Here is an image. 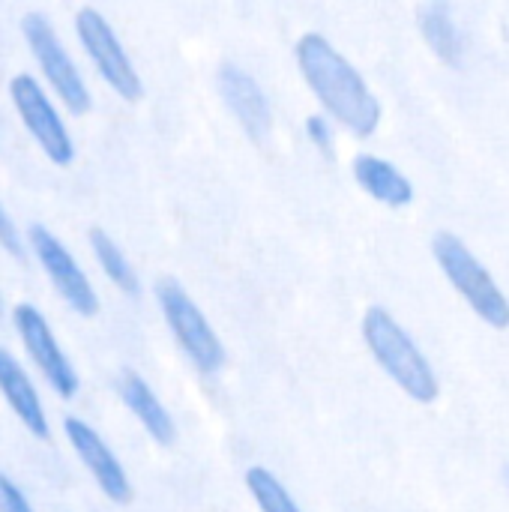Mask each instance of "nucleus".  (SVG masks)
<instances>
[{
	"label": "nucleus",
	"instance_id": "21",
	"mask_svg": "<svg viewBox=\"0 0 509 512\" xmlns=\"http://www.w3.org/2000/svg\"><path fill=\"white\" fill-rule=\"evenodd\" d=\"M504 483H507V489H509V465L504 468Z\"/></svg>",
	"mask_w": 509,
	"mask_h": 512
},
{
	"label": "nucleus",
	"instance_id": "3",
	"mask_svg": "<svg viewBox=\"0 0 509 512\" xmlns=\"http://www.w3.org/2000/svg\"><path fill=\"white\" fill-rule=\"evenodd\" d=\"M435 261L444 270V276L453 282V288L462 294V300L492 327H509V300L495 282V276L486 270V264L456 237V234H438L435 243Z\"/></svg>",
	"mask_w": 509,
	"mask_h": 512
},
{
	"label": "nucleus",
	"instance_id": "18",
	"mask_svg": "<svg viewBox=\"0 0 509 512\" xmlns=\"http://www.w3.org/2000/svg\"><path fill=\"white\" fill-rule=\"evenodd\" d=\"M306 135H309V141H312L321 153H333L336 129H333V123H330L324 114H312V117L306 120Z\"/></svg>",
	"mask_w": 509,
	"mask_h": 512
},
{
	"label": "nucleus",
	"instance_id": "4",
	"mask_svg": "<svg viewBox=\"0 0 509 512\" xmlns=\"http://www.w3.org/2000/svg\"><path fill=\"white\" fill-rule=\"evenodd\" d=\"M156 300L165 315V324L171 327V333L180 342V348L186 351V357L201 372H216L225 360V348H222L216 330L210 327V321L204 318V312L195 306V300L174 279L159 282Z\"/></svg>",
	"mask_w": 509,
	"mask_h": 512
},
{
	"label": "nucleus",
	"instance_id": "12",
	"mask_svg": "<svg viewBox=\"0 0 509 512\" xmlns=\"http://www.w3.org/2000/svg\"><path fill=\"white\" fill-rule=\"evenodd\" d=\"M0 393L9 402V408L15 411V417L24 423L27 432H33L36 438H45L48 435V417H45L42 399H39L30 375L3 348H0Z\"/></svg>",
	"mask_w": 509,
	"mask_h": 512
},
{
	"label": "nucleus",
	"instance_id": "1",
	"mask_svg": "<svg viewBox=\"0 0 509 512\" xmlns=\"http://www.w3.org/2000/svg\"><path fill=\"white\" fill-rule=\"evenodd\" d=\"M297 63L333 120L354 135H372L381 123V102L357 72V66L321 33H306L297 42Z\"/></svg>",
	"mask_w": 509,
	"mask_h": 512
},
{
	"label": "nucleus",
	"instance_id": "8",
	"mask_svg": "<svg viewBox=\"0 0 509 512\" xmlns=\"http://www.w3.org/2000/svg\"><path fill=\"white\" fill-rule=\"evenodd\" d=\"M15 321V330L21 336V345L24 351L30 354V360L36 363V369L42 372V378L51 384V390L63 399L75 396L78 390V375L72 369V363L66 360L60 342L54 339V330L51 324L45 321V315L30 306V303H21L12 315Z\"/></svg>",
	"mask_w": 509,
	"mask_h": 512
},
{
	"label": "nucleus",
	"instance_id": "10",
	"mask_svg": "<svg viewBox=\"0 0 509 512\" xmlns=\"http://www.w3.org/2000/svg\"><path fill=\"white\" fill-rule=\"evenodd\" d=\"M66 429V438L72 444V450L78 453V459L84 462V468L90 471V477L96 480V486L117 504H126L129 501V477L123 471V465L117 462V456L111 453V447L84 423V420H75L69 417L63 423Z\"/></svg>",
	"mask_w": 509,
	"mask_h": 512
},
{
	"label": "nucleus",
	"instance_id": "16",
	"mask_svg": "<svg viewBox=\"0 0 509 512\" xmlns=\"http://www.w3.org/2000/svg\"><path fill=\"white\" fill-rule=\"evenodd\" d=\"M90 246H93V255H96V261H99V267H102V273L120 288V291H126V294H138V276H135V270H132V264L126 261V255H123V249L105 234V231H99V228H93L90 231Z\"/></svg>",
	"mask_w": 509,
	"mask_h": 512
},
{
	"label": "nucleus",
	"instance_id": "13",
	"mask_svg": "<svg viewBox=\"0 0 509 512\" xmlns=\"http://www.w3.org/2000/svg\"><path fill=\"white\" fill-rule=\"evenodd\" d=\"M354 177L357 183L381 204H390V207H405L411 204L414 198V186L411 180L390 162V159H381L375 153H363L354 159Z\"/></svg>",
	"mask_w": 509,
	"mask_h": 512
},
{
	"label": "nucleus",
	"instance_id": "5",
	"mask_svg": "<svg viewBox=\"0 0 509 512\" xmlns=\"http://www.w3.org/2000/svg\"><path fill=\"white\" fill-rule=\"evenodd\" d=\"M21 27H24V39H27L39 69L45 72V78H48L51 90L60 96V102L75 114L87 111L90 108L87 81L78 72L75 60L69 57V51H66L63 39L57 36V30L51 27V21L39 12H30V15H24Z\"/></svg>",
	"mask_w": 509,
	"mask_h": 512
},
{
	"label": "nucleus",
	"instance_id": "20",
	"mask_svg": "<svg viewBox=\"0 0 509 512\" xmlns=\"http://www.w3.org/2000/svg\"><path fill=\"white\" fill-rule=\"evenodd\" d=\"M0 512H33L24 492L3 474H0Z\"/></svg>",
	"mask_w": 509,
	"mask_h": 512
},
{
	"label": "nucleus",
	"instance_id": "17",
	"mask_svg": "<svg viewBox=\"0 0 509 512\" xmlns=\"http://www.w3.org/2000/svg\"><path fill=\"white\" fill-rule=\"evenodd\" d=\"M246 486H249L252 498L258 501L261 512H303L291 498V492L267 468H252L246 474Z\"/></svg>",
	"mask_w": 509,
	"mask_h": 512
},
{
	"label": "nucleus",
	"instance_id": "11",
	"mask_svg": "<svg viewBox=\"0 0 509 512\" xmlns=\"http://www.w3.org/2000/svg\"><path fill=\"white\" fill-rule=\"evenodd\" d=\"M219 90H222L228 108L234 111V117L240 120V126L255 141H261L270 132V102H267L261 84L237 66H222L219 69Z\"/></svg>",
	"mask_w": 509,
	"mask_h": 512
},
{
	"label": "nucleus",
	"instance_id": "19",
	"mask_svg": "<svg viewBox=\"0 0 509 512\" xmlns=\"http://www.w3.org/2000/svg\"><path fill=\"white\" fill-rule=\"evenodd\" d=\"M0 246L9 252V255H15V258H21L24 255V240H21V231H18V225L12 222V216H9V210L0 204Z\"/></svg>",
	"mask_w": 509,
	"mask_h": 512
},
{
	"label": "nucleus",
	"instance_id": "7",
	"mask_svg": "<svg viewBox=\"0 0 509 512\" xmlns=\"http://www.w3.org/2000/svg\"><path fill=\"white\" fill-rule=\"evenodd\" d=\"M75 27H78V39H81L87 57L93 60V66L99 69L105 84L114 93H120L123 99H138L141 96V78H138L123 42L117 39L114 27L108 24V18L102 12L84 6L75 15Z\"/></svg>",
	"mask_w": 509,
	"mask_h": 512
},
{
	"label": "nucleus",
	"instance_id": "14",
	"mask_svg": "<svg viewBox=\"0 0 509 512\" xmlns=\"http://www.w3.org/2000/svg\"><path fill=\"white\" fill-rule=\"evenodd\" d=\"M120 396H123V402L129 405V411L135 414V420L144 426V432L153 441L168 444L174 438V420H171V414L165 411V405L159 402V396L153 393V387L141 375L123 372L120 375Z\"/></svg>",
	"mask_w": 509,
	"mask_h": 512
},
{
	"label": "nucleus",
	"instance_id": "6",
	"mask_svg": "<svg viewBox=\"0 0 509 512\" xmlns=\"http://www.w3.org/2000/svg\"><path fill=\"white\" fill-rule=\"evenodd\" d=\"M9 96H12V105H15L21 123L36 138L42 153L57 165H69L75 156V144L69 138V129H66L57 105L45 93V87L33 75H15L9 84Z\"/></svg>",
	"mask_w": 509,
	"mask_h": 512
},
{
	"label": "nucleus",
	"instance_id": "9",
	"mask_svg": "<svg viewBox=\"0 0 509 512\" xmlns=\"http://www.w3.org/2000/svg\"><path fill=\"white\" fill-rule=\"evenodd\" d=\"M30 246L45 270V276L51 279V285L57 288V294L78 312V315H96L99 309V297L87 279V273L78 267V261L72 258V252L42 225L30 228Z\"/></svg>",
	"mask_w": 509,
	"mask_h": 512
},
{
	"label": "nucleus",
	"instance_id": "2",
	"mask_svg": "<svg viewBox=\"0 0 509 512\" xmlns=\"http://www.w3.org/2000/svg\"><path fill=\"white\" fill-rule=\"evenodd\" d=\"M363 339L378 360V366L414 399V402H435L441 393L438 375L411 333L381 306L369 309L363 318Z\"/></svg>",
	"mask_w": 509,
	"mask_h": 512
},
{
	"label": "nucleus",
	"instance_id": "15",
	"mask_svg": "<svg viewBox=\"0 0 509 512\" xmlns=\"http://www.w3.org/2000/svg\"><path fill=\"white\" fill-rule=\"evenodd\" d=\"M420 30L426 36V42L432 45V51L447 60V63H459L462 54H465V39H462V30L453 18V9L444 6V3H429L420 9Z\"/></svg>",
	"mask_w": 509,
	"mask_h": 512
}]
</instances>
